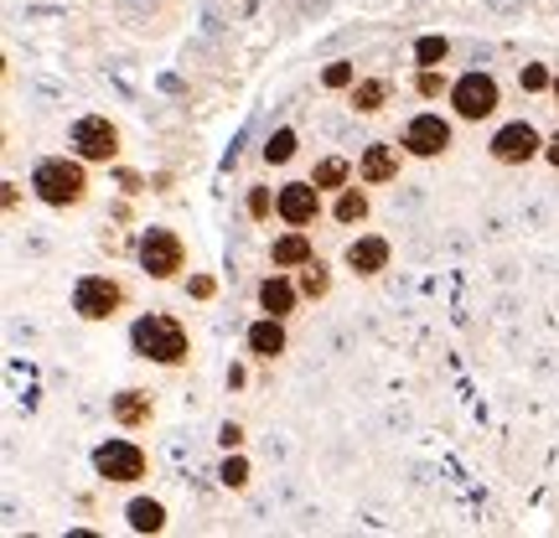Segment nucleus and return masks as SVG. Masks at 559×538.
<instances>
[{"mask_svg":"<svg viewBox=\"0 0 559 538\" xmlns=\"http://www.w3.org/2000/svg\"><path fill=\"white\" fill-rule=\"evenodd\" d=\"M498 104H502V88L492 73H461V79L451 83V109H456L461 120L481 124L487 115H498Z\"/></svg>","mask_w":559,"mask_h":538,"instance_id":"obj_3","label":"nucleus"},{"mask_svg":"<svg viewBox=\"0 0 559 538\" xmlns=\"http://www.w3.org/2000/svg\"><path fill=\"white\" fill-rule=\"evenodd\" d=\"M120 306H124V290H120V279H109V275H83L79 290H73V311L83 321H109Z\"/></svg>","mask_w":559,"mask_h":538,"instance_id":"obj_6","label":"nucleus"},{"mask_svg":"<svg viewBox=\"0 0 559 538\" xmlns=\"http://www.w3.org/2000/svg\"><path fill=\"white\" fill-rule=\"evenodd\" d=\"M555 99H559V79H555Z\"/></svg>","mask_w":559,"mask_h":538,"instance_id":"obj_31","label":"nucleus"},{"mask_svg":"<svg viewBox=\"0 0 559 538\" xmlns=\"http://www.w3.org/2000/svg\"><path fill=\"white\" fill-rule=\"evenodd\" d=\"M519 83L528 88V94H544V88H555V79H549V68H544V62H528V68L519 73Z\"/></svg>","mask_w":559,"mask_h":538,"instance_id":"obj_25","label":"nucleus"},{"mask_svg":"<svg viewBox=\"0 0 559 538\" xmlns=\"http://www.w3.org/2000/svg\"><path fill=\"white\" fill-rule=\"evenodd\" d=\"M124 518H130L135 534H160V528H166V507L151 502V498H135L130 507H124Z\"/></svg>","mask_w":559,"mask_h":538,"instance_id":"obj_17","label":"nucleus"},{"mask_svg":"<svg viewBox=\"0 0 559 538\" xmlns=\"http://www.w3.org/2000/svg\"><path fill=\"white\" fill-rule=\"evenodd\" d=\"M342 264H347L353 275H379V270H389V239H379V234H362V239L347 243Z\"/></svg>","mask_w":559,"mask_h":538,"instance_id":"obj_11","label":"nucleus"},{"mask_svg":"<svg viewBox=\"0 0 559 538\" xmlns=\"http://www.w3.org/2000/svg\"><path fill=\"white\" fill-rule=\"evenodd\" d=\"M492 156L502 160V166H528L534 156H544V140L539 130L528 120H513V124H502L498 135H492Z\"/></svg>","mask_w":559,"mask_h":538,"instance_id":"obj_9","label":"nucleus"},{"mask_svg":"<svg viewBox=\"0 0 559 538\" xmlns=\"http://www.w3.org/2000/svg\"><path fill=\"white\" fill-rule=\"evenodd\" d=\"M130 347H135L145 362H160V368L187 362V332H181V321H171V316H140L135 326H130Z\"/></svg>","mask_w":559,"mask_h":538,"instance_id":"obj_2","label":"nucleus"},{"mask_svg":"<svg viewBox=\"0 0 559 538\" xmlns=\"http://www.w3.org/2000/svg\"><path fill=\"white\" fill-rule=\"evenodd\" d=\"M415 88H419V99H440V94H451V83H445V73H440V68H419Z\"/></svg>","mask_w":559,"mask_h":538,"instance_id":"obj_24","label":"nucleus"},{"mask_svg":"<svg viewBox=\"0 0 559 538\" xmlns=\"http://www.w3.org/2000/svg\"><path fill=\"white\" fill-rule=\"evenodd\" d=\"M249 352L264 362H275L285 352V316H260L249 326Z\"/></svg>","mask_w":559,"mask_h":538,"instance_id":"obj_13","label":"nucleus"},{"mask_svg":"<svg viewBox=\"0 0 559 538\" xmlns=\"http://www.w3.org/2000/svg\"><path fill=\"white\" fill-rule=\"evenodd\" d=\"M181 264H187V249H181V239L171 228H145L140 234V270L151 279H171Z\"/></svg>","mask_w":559,"mask_h":538,"instance_id":"obj_4","label":"nucleus"},{"mask_svg":"<svg viewBox=\"0 0 559 538\" xmlns=\"http://www.w3.org/2000/svg\"><path fill=\"white\" fill-rule=\"evenodd\" d=\"M218 477H223V487H249V461H243V456H228L218 466Z\"/></svg>","mask_w":559,"mask_h":538,"instance_id":"obj_26","label":"nucleus"},{"mask_svg":"<svg viewBox=\"0 0 559 538\" xmlns=\"http://www.w3.org/2000/svg\"><path fill=\"white\" fill-rule=\"evenodd\" d=\"M239 440H243L239 425H223V445H228V451H239Z\"/></svg>","mask_w":559,"mask_h":538,"instance_id":"obj_29","label":"nucleus"},{"mask_svg":"<svg viewBox=\"0 0 559 538\" xmlns=\"http://www.w3.org/2000/svg\"><path fill=\"white\" fill-rule=\"evenodd\" d=\"M332 290V275H326V264L321 260H311V264H300V296H311V300H321Z\"/></svg>","mask_w":559,"mask_h":538,"instance_id":"obj_20","label":"nucleus"},{"mask_svg":"<svg viewBox=\"0 0 559 538\" xmlns=\"http://www.w3.org/2000/svg\"><path fill=\"white\" fill-rule=\"evenodd\" d=\"M151 415H156V404H151L145 388H124V394H115V425L140 430V425H151Z\"/></svg>","mask_w":559,"mask_h":538,"instance_id":"obj_16","label":"nucleus"},{"mask_svg":"<svg viewBox=\"0 0 559 538\" xmlns=\"http://www.w3.org/2000/svg\"><path fill=\"white\" fill-rule=\"evenodd\" d=\"M275 213L285 228H311L321 218V187L317 181H285L275 192Z\"/></svg>","mask_w":559,"mask_h":538,"instance_id":"obj_7","label":"nucleus"},{"mask_svg":"<svg viewBox=\"0 0 559 538\" xmlns=\"http://www.w3.org/2000/svg\"><path fill=\"white\" fill-rule=\"evenodd\" d=\"M68 140H73V156H83V160H115L120 156V130L104 120V115H83V120H73Z\"/></svg>","mask_w":559,"mask_h":538,"instance_id":"obj_5","label":"nucleus"},{"mask_svg":"<svg viewBox=\"0 0 559 538\" xmlns=\"http://www.w3.org/2000/svg\"><path fill=\"white\" fill-rule=\"evenodd\" d=\"M332 213H337V223H362L368 218V198H362L358 187H342V198H337Z\"/></svg>","mask_w":559,"mask_h":538,"instance_id":"obj_21","label":"nucleus"},{"mask_svg":"<svg viewBox=\"0 0 559 538\" xmlns=\"http://www.w3.org/2000/svg\"><path fill=\"white\" fill-rule=\"evenodd\" d=\"M270 260H275V270H300V264L317 260V254H311V239H306V228L280 234V239L270 243Z\"/></svg>","mask_w":559,"mask_h":538,"instance_id":"obj_14","label":"nucleus"},{"mask_svg":"<svg viewBox=\"0 0 559 538\" xmlns=\"http://www.w3.org/2000/svg\"><path fill=\"white\" fill-rule=\"evenodd\" d=\"M544 160H549V166H555V171H559V135H549V140H544Z\"/></svg>","mask_w":559,"mask_h":538,"instance_id":"obj_30","label":"nucleus"},{"mask_svg":"<svg viewBox=\"0 0 559 538\" xmlns=\"http://www.w3.org/2000/svg\"><path fill=\"white\" fill-rule=\"evenodd\" d=\"M321 83H326V88H353V83H358V68H353V62H332V68L321 73Z\"/></svg>","mask_w":559,"mask_h":538,"instance_id":"obj_27","label":"nucleus"},{"mask_svg":"<svg viewBox=\"0 0 559 538\" xmlns=\"http://www.w3.org/2000/svg\"><path fill=\"white\" fill-rule=\"evenodd\" d=\"M383 99H389V83H383V79L353 83V109H358V115H379Z\"/></svg>","mask_w":559,"mask_h":538,"instance_id":"obj_19","label":"nucleus"},{"mask_svg":"<svg viewBox=\"0 0 559 538\" xmlns=\"http://www.w3.org/2000/svg\"><path fill=\"white\" fill-rule=\"evenodd\" d=\"M270 207H275V198H270L264 187H254V192H249V218H270Z\"/></svg>","mask_w":559,"mask_h":538,"instance_id":"obj_28","label":"nucleus"},{"mask_svg":"<svg viewBox=\"0 0 559 538\" xmlns=\"http://www.w3.org/2000/svg\"><path fill=\"white\" fill-rule=\"evenodd\" d=\"M358 177L368 181V187H383V181L400 177V151L394 145H368L358 160Z\"/></svg>","mask_w":559,"mask_h":538,"instance_id":"obj_12","label":"nucleus"},{"mask_svg":"<svg viewBox=\"0 0 559 538\" xmlns=\"http://www.w3.org/2000/svg\"><path fill=\"white\" fill-rule=\"evenodd\" d=\"M404 151L409 156H445L451 151V124L440 120V115H415V120L404 124Z\"/></svg>","mask_w":559,"mask_h":538,"instance_id":"obj_10","label":"nucleus"},{"mask_svg":"<svg viewBox=\"0 0 559 538\" xmlns=\"http://www.w3.org/2000/svg\"><path fill=\"white\" fill-rule=\"evenodd\" d=\"M32 192H37L47 207H79L88 198V171H83V156L68 160V156H47L37 160L32 171Z\"/></svg>","mask_w":559,"mask_h":538,"instance_id":"obj_1","label":"nucleus"},{"mask_svg":"<svg viewBox=\"0 0 559 538\" xmlns=\"http://www.w3.org/2000/svg\"><path fill=\"white\" fill-rule=\"evenodd\" d=\"M290 156H296V130H275L270 145H264V160H270V166H285Z\"/></svg>","mask_w":559,"mask_h":538,"instance_id":"obj_23","label":"nucleus"},{"mask_svg":"<svg viewBox=\"0 0 559 538\" xmlns=\"http://www.w3.org/2000/svg\"><path fill=\"white\" fill-rule=\"evenodd\" d=\"M296 300H300V285H290L285 275H270L260 285V311L264 316H290V311H296Z\"/></svg>","mask_w":559,"mask_h":538,"instance_id":"obj_15","label":"nucleus"},{"mask_svg":"<svg viewBox=\"0 0 559 538\" xmlns=\"http://www.w3.org/2000/svg\"><path fill=\"white\" fill-rule=\"evenodd\" d=\"M94 471L104 481H140L145 477V451H140L135 440H104L99 451H94Z\"/></svg>","mask_w":559,"mask_h":538,"instance_id":"obj_8","label":"nucleus"},{"mask_svg":"<svg viewBox=\"0 0 559 538\" xmlns=\"http://www.w3.org/2000/svg\"><path fill=\"white\" fill-rule=\"evenodd\" d=\"M445 58H451V41H445V37H419L415 41V62H419V68H440Z\"/></svg>","mask_w":559,"mask_h":538,"instance_id":"obj_22","label":"nucleus"},{"mask_svg":"<svg viewBox=\"0 0 559 538\" xmlns=\"http://www.w3.org/2000/svg\"><path fill=\"white\" fill-rule=\"evenodd\" d=\"M311 181H317L321 192H342V187L353 181V160H342V156L317 160V171H311Z\"/></svg>","mask_w":559,"mask_h":538,"instance_id":"obj_18","label":"nucleus"}]
</instances>
